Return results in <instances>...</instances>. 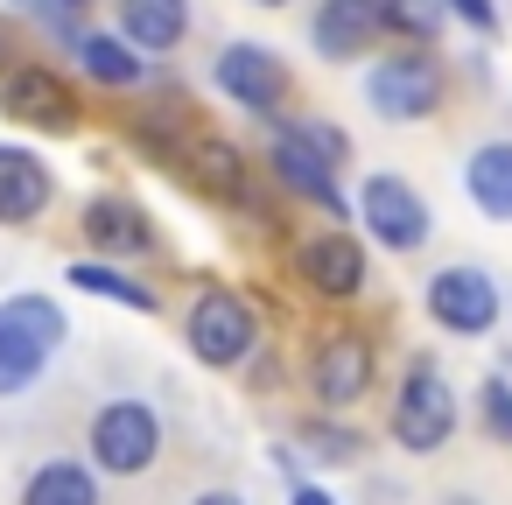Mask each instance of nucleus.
I'll use <instances>...</instances> for the list:
<instances>
[{
  "label": "nucleus",
  "instance_id": "nucleus-1",
  "mask_svg": "<svg viewBox=\"0 0 512 505\" xmlns=\"http://www.w3.org/2000/svg\"><path fill=\"white\" fill-rule=\"evenodd\" d=\"M64 344V309L50 295H8L0 302V400L36 386V372Z\"/></svg>",
  "mask_w": 512,
  "mask_h": 505
},
{
  "label": "nucleus",
  "instance_id": "nucleus-2",
  "mask_svg": "<svg viewBox=\"0 0 512 505\" xmlns=\"http://www.w3.org/2000/svg\"><path fill=\"white\" fill-rule=\"evenodd\" d=\"M85 449H92V463L106 477H141L162 456V421H155L148 400H106L92 414V428H85Z\"/></svg>",
  "mask_w": 512,
  "mask_h": 505
},
{
  "label": "nucleus",
  "instance_id": "nucleus-3",
  "mask_svg": "<svg viewBox=\"0 0 512 505\" xmlns=\"http://www.w3.org/2000/svg\"><path fill=\"white\" fill-rule=\"evenodd\" d=\"M449 435H456V393L435 365H414L400 379V400H393V442L407 456H435Z\"/></svg>",
  "mask_w": 512,
  "mask_h": 505
},
{
  "label": "nucleus",
  "instance_id": "nucleus-4",
  "mask_svg": "<svg viewBox=\"0 0 512 505\" xmlns=\"http://www.w3.org/2000/svg\"><path fill=\"white\" fill-rule=\"evenodd\" d=\"M365 99L379 120H428L442 106V64L428 50H400V57H379L372 78H365Z\"/></svg>",
  "mask_w": 512,
  "mask_h": 505
},
{
  "label": "nucleus",
  "instance_id": "nucleus-5",
  "mask_svg": "<svg viewBox=\"0 0 512 505\" xmlns=\"http://www.w3.org/2000/svg\"><path fill=\"white\" fill-rule=\"evenodd\" d=\"M183 337H190V351H197L211 372H225V365H239V358L260 344V323H253V309H246L232 288H204V295L190 302Z\"/></svg>",
  "mask_w": 512,
  "mask_h": 505
},
{
  "label": "nucleus",
  "instance_id": "nucleus-6",
  "mask_svg": "<svg viewBox=\"0 0 512 505\" xmlns=\"http://www.w3.org/2000/svg\"><path fill=\"white\" fill-rule=\"evenodd\" d=\"M211 78H218V92H225L232 106H246L253 120H281V106H288V64H281L274 50H260V43H225L218 64H211Z\"/></svg>",
  "mask_w": 512,
  "mask_h": 505
},
{
  "label": "nucleus",
  "instance_id": "nucleus-7",
  "mask_svg": "<svg viewBox=\"0 0 512 505\" xmlns=\"http://www.w3.org/2000/svg\"><path fill=\"white\" fill-rule=\"evenodd\" d=\"M358 218H365V232H372L386 253H414V246L428 239V204H421V190H407L400 176H365Z\"/></svg>",
  "mask_w": 512,
  "mask_h": 505
},
{
  "label": "nucleus",
  "instance_id": "nucleus-8",
  "mask_svg": "<svg viewBox=\"0 0 512 505\" xmlns=\"http://www.w3.org/2000/svg\"><path fill=\"white\" fill-rule=\"evenodd\" d=\"M309 386L323 407H351L372 393V337L365 330H323L309 358Z\"/></svg>",
  "mask_w": 512,
  "mask_h": 505
},
{
  "label": "nucleus",
  "instance_id": "nucleus-9",
  "mask_svg": "<svg viewBox=\"0 0 512 505\" xmlns=\"http://www.w3.org/2000/svg\"><path fill=\"white\" fill-rule=\"evenodd\" d=\"M0 113L22 120V127H43V134H71L78 127V92L50 64H22V71H8V85H0Z\"/></svg>",
  "mask_w": 512,
  "mask_h": 505
},
{
  "label": "nucleus",
  "instance_id": "nucleus-10",
  "mask_svg": "<svg viewBox=\"0 0 512 505\" xmlns=\"http://www.w3.org/2000/svg\"><path fill=\"white\" fill-rule=\"evenodd\" d=\"M428 316H435L442 330H456V337H484V330L498 323V288H491V274H484V267H442V274L428 281Z\"/></svg>",
  "mask_w": 512,
  "mask_h": 505
},
{
  "label": "nucleus",
  "instance_id": "nucleus-11",
  "mask_svg": "<svg viewBox=\"0 0 512 505\" xmlns=\"http://www.w3.org/2000/svg\"><path fill=\"white\" fill-rule=\"evenodd\" d=\"M274 176H281L295 197L323 204L330 218H344V211H351V204H344V190H337V162H330L323 148H309L288 120H274Z\"/></svg>",
  "mask_w": 512,
  "mask_h": 505
},
{
  "label": "nucleus",
  "instance_id": "nucleus-12",
  "mask_svg": "<svg viewBox=\"0 0 512 505\" xmlns=\"http://www.w3.org/2000/svg\"><path fill=\"white\" fill-rule=\"evenodd\" d=\"M295 274H302L316 295L351 302V295L365 288V246H358L351 232H316V239L295 246Z\"/></svg>",
  "mask_w": 512,
  "mask_h": 505
},
{
  "label": "nucleus",
  "instance_id": "nucleus-13",
  "mask_svg": "<svg viewBox=\"0 0 512 505\" xmlns=\"http://www.w3.org/2000/svg\"><path fill=\"white\" fill-rule=\"evenodd\" d=\"M57 197V176L43 169V155L29 148H0V225H29L43 218Z\"/></svg>",
  "mask_w": 512,
  "mask_h": 505
},
{
  "label": "nucleus",
  "instance_id": "nucleus-14",
  "mask_svg": "<svg viewBox=\"0 0 512 505\" xmlns=\"http://www.w3.org/2000/svg\"><path fill=\"white\" fill-rule=\"evenodd\" d=\"M120 8V36L141 57H169L190 36V0H113Z\"/></svg>",
  "mask_w": 512,
  "mask_h": 505
},
{
  "label": "nucleus",
  "instance_id": "nucleus-15",
  "mask_svg": "<svg viewBox=\"0 0 512 505\" xmlns=\"http://www.w3.org/2000/svg\"><path fill=\"white\" fill-rule=\"evenodd\" d=\"M78 232H85L99 253H155V225H148V211L127 204V197H92Z\"/></svg>",
  "mask_w": 512,
  "mask_h": 505
},
{
  "label": "nucleus",
  "instance_id": "nucleus-16",
  "mask_svg": "<svg viewBox=\"0 0 512 505\" xmlns=\"http://www.w3.org/2000/svg\"><path fill=\"white\" fill-rule=\"evenodd\" d=\"M386 29V8H372V0H323L316 15V50L323 57H365V43Z\"/></svg>",
  "mask_w": 512,
  "mask_h": 505
},
{
  "label": "nucleus",
  "instance_id": "nucleus-17",
  "mask_svg": "<svg viewBox=\"0 0 512 505\" xmlns=\"http://www.w3.org/2000/svg\"><path fill=\"white\" fill-rule=\"evenodd\" d=\"M463 190H470V204L484 218L512 225V141H484L470 155V169H463Z\"/></svg>",
  "mask_w": 512,
  "mask_h": 505
},
{
  "label": "nucleus",
  "instance_id": "nucleus-18",
  "mask_svg": "<svg viewBox=\"0 0 512 505\" xmlns=\"http://www.w3.org/2000/svg\"><path fill=\"white\" fill-rule=\"evenodd\" d=\"M22 505H99V477L85 463H43V470H29Z\"/></svg>",
  "mask_w": 512,
  "mask_h": 505
},
{
  "label": "nucleus",
  "instance_id": "nucleus-19",
  "mask_svg": "<svg viewBox=\"0 0 512 505\" xmlns=\"http://www.w3.org/2000/svg\"><path fill=\"white\" fill-rule=\"evenodd\" d=\"M78 57L99 85H141L148 78V57L127 43V36H78Z\"/></svg>",
  "mask_w": 512,
  "mask_h": 505
},
{
  "label": "nucleus",
  "instance_id": "nucleus-20",
  "mask_svg": "<svg viewBox=\"0 0 512 505\" xmlns=\"http://www.w3.org/2000/svg\"><path fill=\"white\" fill-rule=\"evenodd\" d=\"M64 281H71V288H85V295H106V302L134 309V316H155V288L127 281V274H120V267H106V260H78Z\"/></svg>",
  "mask_w": 512,
  "mask_h": 505
},
{
  "label": "nucleus",
  "instance_id": "nucleus-21",
  "mask_svg": "<svg viewBox=\"0 0 512 505\" xmlns=\"http://www.w3.org/2000/svg\"><path fill=\"white\" fill-rule=\"evenodd\" d=\"M190 169H197L204 190H218V197H246V162H239L232 141H197V148H190Z\"/></svg>",
  "mask_w": 512,
  "mask_h": 505
},
{
  "label": "nucleus",
  "instance_id": "nucleus-22",
  "mask_svg": "<svg viewBox=\"0 0 512 505\" xmlns=\"http://www.w3.org/2000/svg\"><path fill=\"white\" fill-rule=\"evenodd\" d=\"M442 8L435 0H386V29H407V36H435Z\"/></svg>",
  "mask_w": 512,
  "mask_h": 505
},
{
  "label": "nucleus",
  "instance_id": "nucleus-23",
  "mask_svg": "<svg viewBox=\"0 0 512 505\" xmlns=\"http://www.w3.org/2000/svg\"><path fill=\"white\" fill-rule=\"evenodd\" d=\"M484 428L512 442V386H505V379H491V386H484Z\"/></svg>",
  "mask_w": 512,
  "mask_h": 505
},
{
  "label": "nucleus",
  "instance_id": "nucleus-24",
  "mask_svg": "<svg viewBox=\"0 0 512 505\" xmlns=\"http://www.w3.org/2000/svg\"><path fill=\"white\" fill-rule=\"evenodd\" d=\"M309 449H316L323 463H351V456H358V442H351L344 428H323V421L309 428Z\"/></svg>",
  "mask_w": 512,
  "mask_h": 505
},
{
  "label": "nucleus",
  "instance_id": "nucleus-25",
  "mask_svg": "<svg viewBox=\"0 0 512 505\" xmlns=\"http://www.w3.org/2000/svg\"><path fill=\"white\" fill-rule=\"evenodd\" d=\"M295 134H302V141H309V148H323V155H330V162H344V155H351V141H344V134H337V127H323V120H309V127H295Z\"/></svg>",
  "mask_w": 512,
  "mask_h": 505
},
{
  "label": "nucleus",
  "instance_id": "nucleus-26",
  "mask_svg": "<svg viewBox=\"0 0 512 505\" xmlns=\"http://www.w3.org/2000/svg\"><path fill=\"white\" fill-rule=\"evenodd\" d=\"M449 8H456L470 29H491V36H498V8H491V0H449Z\"/></svg>",
  "mask_w": 512,
  "mask_h": 505
},
{
  "label": "nucleus",
  "instance_id": "nucleus-27",
  "mask_svg": "<svg viewBox=\"0 0 512 505\" xmlns=\"http://www.w3.org/2000/svg\"><path fill=\"white\" fill-rule=\"evenodd\" d=\"M288 505H337V498H330L323 484H295V498H288Z\"/></svg>",
  "mask_w": 512,
  "mask_h": 505
},
{
  "label": "nucleus",
  "instance_id": "nucleus-28",
  "mask_svg": "<svg viewBox=\"0 0 512 505\" xmlns=\"http://www.w3.org/2000/svg\"><path fill=\"white\" fill-rule=\"evenodd\" d=\"M190 505H246L239 491H204V498H190Z\"/></svg>",
  "mask_w": 512,
  "mask_h": 505
},
{
  "label": "nucleus",
  "instance_id": "nucleus-29",
  "mask_svg": "<svg viewBox=\"0 0 512 505\" xmlns=\"http://www.w3.org/2000/svg\"><path fill=\"white\" fill-rule=\"evenodd\" d=\"M260 8H288V0H260Z\"/></svg>",
  "mask_w": 512,
  "mask_h": 505
},
{
  "label": "nucleus",
  "instance_id": "nucleus-30",
  "mask_svg": "<svg viewBox=\"0 0 512 505\" xmlns=\"http://www.w3.org/2000/svg\"><path fill=\"white\" fill-rule=\"evenodd\" d=\"M64 8H92V0H64Z\"/></svg>",
  "mask_w": 512,
  "mask_h": 505
},
{
  "label": "nucleus",
  "instance_id": "nucleus-31",
  "mask_svg": "<svg viewBox=\"0 0 512 505\" xmlns=\"http://www.w3.org/2000/svg\"><path fill=\"white\" fill-rule=\"evenodd\" d=\"M372 8H386V0H372Z\"/></svg>",
  "mask_w": 512,
  "mask_h": 505
}]
</instances>
